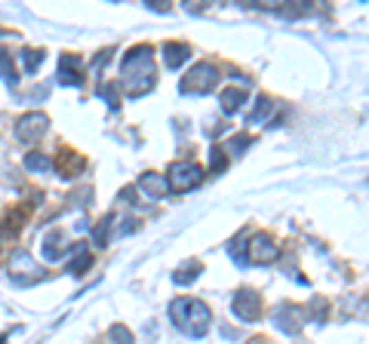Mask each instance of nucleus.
I'll use <instances>...</instances> for the list:
<instances>
[{
    "instance_id": "f257e3e1",
    "label": "nucleus",
    "mask_w": 369,
    "mask_h": 344,
    "mask_svg": "<svg viewBox=\"0 0 369 344\" xmlns=\"http://www.w3.org/2000/svg\"><path fill=\"white\" fill-rule=\"evenodd\" d=\"M120 80L133 98L154 89L157 74H154V50H151V46H133V50L123 56Z\"/></svg>"
},
{
    "instance_id": "f03ea898",
    "label": "nucleus",
    "mask_w": 369,
    "mask_h": 344,
    "mask_svg": "<svg viewBox=\"0 0 369 344\" xmlns=\"http://www.w3.org/2000/svg\"><path fill=\"white\" fill-rule=\"evenodd\" d=\"M169 316L191 338H203L209 332V323H213V314L200 299H176L169 304Z\"/></svg>"
},
{
    "instance_id": "7ed1b4c3",
    "label": "nucleus",
    "mask_w": 369,
    "mask_h": 344,
    "mask_svg": "<svg viewBox=\"0 0 369 344\" xmlns=\"http://www.w3.org/2000/svg\"><path fill=\"white\" fill-rule=\"evenodd\" d=\"M215 86H219V71H215L209 62H197L194 68L182 77L179 89L184 92V96H207V92L215 89Z\"/></svg>"
},
{
    "instance_id": "20e7f679",
    "label": "nucleus",
    "mask_w": 369,
    "mask_h": 344,
    "mask_svg": "<svg viewBox=\"0 0 369 344\" xmlns=\"http://www.w3.org/2000/svg\"><path fill=\"white\" fill-rule=\"evenodd\" d=\"M203 178H207V172H203V166L194 163V160H179V163H173L169 172H167V184H169V191H176V194L194 191Z\"/></svg>"
},
{
    "instance_id": "39448f33",
    "label": "nucleus",
    "mask_w": 369,
    "mask_h": 344,
    "mask_svg": "<svg viewBox=\"0 0 369 344\" xmlns=\"http://www.w3.org/2000/svg\"><path fill=\"white\" fill-rule=\"evenodd\" d=\"M231 310H234L237 320L243 323H255L262 316V295L255 292V289L243 286L234 292V301H231Z\"/></svg>"
},
{
    "instance_id": "423d86ee",
    "label": "nucleus",
    "mask_w": 369,
    "mask_h": 344,
    "mask_svg": "<svg viewBox=\"0 0 369 344\" xmlns=\"http://www.w3.org/2000/svg\"><path fill=\"white\" fill-rule=\"evenodd\" d=\"M46 127H50V120H46V114H41V111H31V114H22L16 120V138L25 144H34L37 138L46 132Z\"/></svg>"
},
{
    "instance_id": "0eeeda50",
    "label": "nucleus",
    "mask_w": 369,
    "mask_h": 344,
    "mask_svg": "<svg viewBox=\"0 0 369 344\" xmlns=\"http://www.w3.org/2000/svg\"><path fill=\"white\" fill-rule=\"evenodd\" d=\"M305 310L299 308V304H277L274 308V323L283 329L286 335H295V332H302V326H305Z\"/></svg>"
},
{
    "instance_id": "6e6552de",
    "label": "nucleus",
    "mask_w": 369,
    "mask_h": 344,
    "mask_svg": "<svg viewBox=\"0 0 369 344\" xmlns=\"http://www.w3.org/2000/svg\"><path fill=\"white\" fill-rule=\"evenodd\" d=\"M249 258L255 264H274L280 258V246H277L271 234H253V240H249Z\"/></svg>"
},
{
    "instance_id": "1a4fd4ad",
    "label": "nucleus",
    "mask_w": 369,
    "mask_h": 344,
    "mask_svg": "<svg viewBox=\"0 0 369 344\" xmlns=\"http://www.w3.org/2000/svg\"><path fill=\"white\" fill-rule=\"evenodd\" d=\"M83 58L81 56H62V62H59V80L65 86H81L83 83V71H81Z\"/></svg>"
},
{
    "instance_id": "9d476101",
    "label": "nucleus",
    "mask_w": 369,
    "mask_h": 344,
    "mask_svg": "<svg viewBox=\"0 0 369 344\" xmlns=\"http://www.w3.org/2000/svg\"><path fill=\"white\" fill-rule=\"evenodd\" d=\"M138 188H142L145 194L151 197V200H160V197L169 191V184H167V175H157V172H145V175H138Z\"/></svg>"
},
{
    "instance_id": "9b49d317",
    "label": "nucleus",
    "mask_w": 369,
    "mask_h": 344,
    "mask_svg": "<svg viewBox=\"0 0 369 344\" xmlns=\"http://www.w3.org/2000/svg\"><path fill=\"white\" fill-rule=\"evenodd\" d=\"M83 169H87V160L81 154H74V151H62L59 154V172H62V178H77Z\"/></svg>"
},
{
    "instance_id": "f8f14e48",
    "label": "nucleus",
    "mask_w": 369,
    "mask_h": 344,
    "mask_svg": "<svg viewBox=\"0 0 369 344\" xmlns=\"http://www.w3.org/2000/svg\"><path fill=\"white\" fill-rule=\"evenodd\" d=\"M188 56H191V50L184 43L179 41H169V43H163V62H167V68H182L184 62H188Z\"/></svg>"
},
{
    "instance_id": "ddd939ff",
    "label": "nucleus",
    "mask_w": 369,
    "mask_h": 344,
    "mask_svg": "<svg viewBox=\"0 0 369 344\" xmlns=\"http://www.w3.org/2000/svg\"><path fill=\"white\" fill-rule=\"evenodd\" d=\"M59 246H65V234H62V230H50V234H46L43 237V258H46V261H59V258H62V252H59Z\"/></svg>"
},
{
    "instance_id": "4468645a",
    "label": "nucleus",
    "mask_w": 369,
    "mask_h": 344,
    "mask_svg": "<svg viewBox=\"0 0 369 344\" xmlns=\"http://www.w3.org/2000/svg\"><path fill=\"white\" fill-rule=\"evenodd\" d=\"M243 102H246V92L243 89H225L222 92V111H225V114H237V111L243 108Z\"/></svg>"
},
{
    "instance_id": "2eb2a0df",
    "label": "nucleus",
    "mask_w": 369,
    "mask_h": 344,
    "mask_svg": "<svg viewBox=\"0 0 369 344\" xmlns=\"http://www.w3.org/2000/svg\"><path fill=\"white\" fill-rule=\"evenodd\" d=\"M200 270H203V264H200V261H197V258H194V261L182 264V268L176 270V277H173V280L179 283V286H188V283H194L197 277H200Z\"/></svg>"
},
{
    "instance_id": "dca6fc26",
    "label": "nucleus",
    "mask_w": 369,
    "mask_h": 344,
    "mask_svg": "<svg viewBox=\"0 0 369 344\" xmlns=\"http://www.w3.org/2000/svg\"><path fill=\"white\" fill-rule=\"evenodd\" d=\"M114 222H117V218L114 215H105L102 218V222H98V228H96V234H92V243H96V246L98 249H105V246H108V237H111V230H114Z\"/></svg>"
},
{
    "instance_id": "f3484780",
    "label": "nucleus",
    "mask_w": 369,
    "mask_h": 344,
    "mask_svg": "<svg viewBox=\"0 0 369 344\" xmlns=\"http://www.w3.org/2000/svg\"><path fill=\"white\" fill-rule=\"evenodd\" d=\"M225 169H228V154H225V148L213 144V148H209V175H222Z\"/></svg>"
},
{
    "instance_id": "a211bd4d",
    "label": "nucleus",
    "mask_w": 369,
    "mask_h": 344,
    "mask_svg": "<svg viewBox=\"0 0 369 344\" xmlns=\"http://www.w3.org/2000/svg\"><path fill=\"white\" fill-rule=\"evenodd\" d=\"M71 249H74V255H77V258H74V261H68V274L81 277L83 270L89 268V255H87V249H83L81 243H77V246H71Z\"/></svg>"
},
{
    "instance_id": "6ab92c4d",
    "label": "nucleus",
    "mask_w": 369,
    "mask_h": 344,
    "mask_svg": "<svg viewBox=\"0 0 369 344\" xmlns=\"http://www.w3.org/2000/svg\"><path fill=\"white\" fill-rule=\"evenodd\" d=\"M25 166H28L31 172H50L52 169V160L46 154H41V151H31V154L25 157Z\"/></svg>"
},
{
    "instance_id": "aec40b11",
    "label": "nucleus",
    "mask_w": 369,
    "mask_h": 344,
    "mask_svg": "<svg viewBox=\"0 0 369 344\" xmlns=\"http://www.w3.org/2000/svg\"><path fill=\"white\" fill-rule=\"evenodd\" d=\"M108 341L111 344H136V338H133V332H129L123 323H114L111 326V332H108Z\"/></svg>"
},
{
    "instance_id": "412c9836",
    "label": "nucleus",
    "mask_w": 369,
    "mask_h": 344,
    "mask_svg": "<svg viewBox=\"0 0 369 344\" xmlns=\"http://www.w3.org/2000/svg\"><path fill=\"white\" fill-rule=\"evenodd\" d=\"M271 108H274V102H271L268 96H262L259 102H255V111L249 114V127H253V123H262V120H265V117L271 114Z\"/></svg>"
},
{
    "instance_id": "4be33fe9",
    "label": "nucleus",
    "mask_w": 369,
    "mask_h": 344,
    "mask_svg": "<svg viewBox=\"0 0 369 344\" xmlns=\"http://www.w3.org/2000/svg\"><path fill=\"white\" fill-rule=\"evenodd\" d=\"M22 62H25V71L34 74V71L43 65V52L41 50H22Z\"/></svg>"
},
{
    "instance_id": "5701e85b",
    "label": "nucleus",
    "mask_w": 369,
    "mask_h": 344,
    "mask_svg": "<svg viewBox=\"0 0 369 344\" xmlns=\"http://www.w3.org/2000/svg\"><path fill=\"white\" fill-rule=\"evenodd\" d=\"M0 77L10 83H16V68H12V52L0 50Z\"/></svg>"
},
{
    "instance_id": "b1692460",
    "label": "nucleus",
    "mask_w": 369,
    "mask_h": 344,
    "mask_svg": "<svg viewBox=\"0 0 369 344\" xmlns=\"http://www.w3.org/2000/svg\"><path fill=\"white\" fill-rule=\"evenodd\" d=\"M326 308H329L326 299H314V304L308 308V314H305V316H314L317 323H323V320H326Z\"/></svg>"
},
{
    "instance_id": "393cba45",
    "label": "nucleus",
    "mask_w": 369,
    "mask_h": 344,
    "mask_svg": "<svg viewBox=\"0 0 369 344\" xmlns=\"http://www.w3.org/2000/svg\"><path fill=\"white\" fill-rule=\"evenodd\" d=\"M249 144H253V136H243V132H240V136L231 138L228 148H231V154H243V148H249Z\"/></svg>"
},
{
    "instance_id": "a878e982",
    "label": "nucleus",
    "mask_w": 369,
    "mask_h": 344,
    "mask_svg": "<svg viewBox=\"0 0 369 344\" xmlns=\"http://www.w3.org/2000/svg\"><path fill=\"white\" fill-rule=\"evenodd\" d=\"M102 96L108 98L111 108H117V105H120V102H117V89H114V86H102Z\"/></svg>"
},
{
    "instance_id": "bb28decb",
    "label": "nucleus",
    "mask_w": 369,
    "mask_h": 344,
    "mask_svg": "<svg viewBox=\"0 0 369 344\" xmlns=\"http://www.w3.org/2000/svg\"><path fill=\"white\" fill-rule=\"evenodd\" d=\"M133 230H138V222H136V218H123L120 234H133Z\"/></svg>"
},
{
    "instance_id": "cd10ccee",
    "label": "nucleus",
    "mask_w": 369,
    "mask_h": 344,
    "mask_svg": "<svg viewBox=\"0 0 369 344\" xmlns=\"http://www.w3.org/2000/svg\"><path fill=\"white\" fill-rule=\"evenodd\" d=\"M0 237H3V228H0Z\"/></svg>"
}]
</instances>
